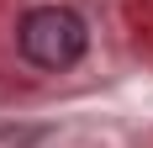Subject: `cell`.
<instances>
[{
	"label": "cell",
	"instance_id": "obj_1",
	"mask_svg": "<svg viewBox=\"0 0 153 148\" xmlns=\"http://www.w3.org/2000/svg\"><path fill=\"white\" fill-rule=\"evenodd\" d=\"M16 48H21V58L37 64L48 74H63L74 69L85 58V48H90V27H85V16L69 11V5H32L21 21H16Z\"/></svg>",
	"mask_w": 153,
	"mask_h": 148
}]
</instances>
